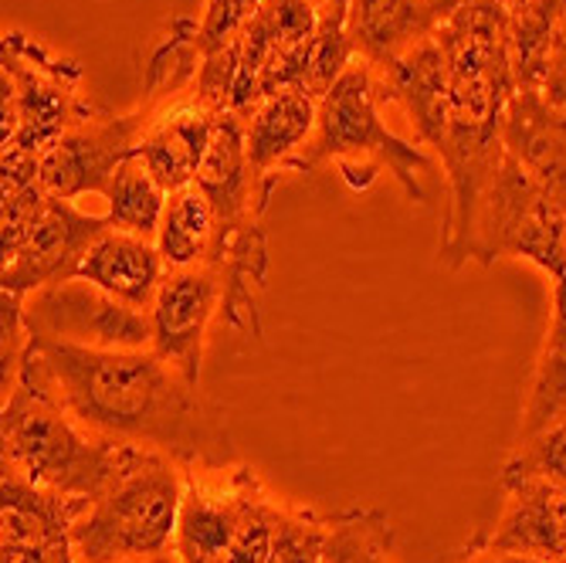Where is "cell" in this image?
<instances>
[{"label": "cell", "mask_w": 566, "mask_h": 563, "mask_svg": "<svg viewBox=\"0 0 566 563\" xmlns=\"http://www.w3.org/2000/svg\"><path fill=\"white\" fill-rule=\"evenodd\" d=\"M499 259H526L549 282L566 279V211L509 153L482 200L472 248L482 269Z\"/></svg>", "instance_id": "8992f818"}, {"label": "cell", "mask_w": 566, "mask_h": 563, "mask_svg": "<svg viewBox=\"0 0 566 563\" xmlns=\"http://www.w3.org/2000/svg\"><path fill=\"white\" fill-rule=\"evenodd\" d=\"M390 517L374 505H349L326 520V563H394Z\"/></svg>", "instance_id": "d4e9b609"}, {"label": "cell", "mask_w": 566, "mask_h": 563, "mask_svg": "<svg viewBox=\"0 0 566 563\" xmlns=\"http://www.w3.org/2000/svg\"><path fill=\"white\" fill-rule=\"evenodd\" d=\"M461 563H539V560L516 556V553H495V550H469V556Z\"/></svg>", "instance_id": "836d02e7"}, {"label": "cell", "mask_w": 566, "mask_h": 563, "mask_svg": "<svg viewBox=\"0 0 566 563\" xmlns=\"http://www.w3.org/2000/svg\"><path fill=\"white\" fill-rule=\"evenodd\" d=\"M24 326L31 336L88 350H149V313L85 279H65L24 295Z\"/></svg>", "instance_id": "52a82bcc"}, {"label": "cell", "mask_w": 566, "mask_h": 563, "mask_svg": "<svg viewBox=\"0 0 566 563\" xmlns=\"http://www.w3.org/2000/svg\"><path fill=\"white\" fill-rule=\"evenodd\" d=\"M262 4L265 0H200L197 41L203 55L228 48L248 28V21L262 11Z\"/></svg>", "instance_id": "4dcf8cb0"}, {"label": "cell", "mask_w": 566, "mask_h": 563, "mask_svg": "<svg viewBox=\"0 0 566 563\" xmlns=\"http://www.w3.org/2000/svg\"><path fill=\"white\" fill-rule=\"evenodd\" d=\"M102 200H106V211H102V215L109 218L113 231L157 241V231H160L170 194L164 190V184L153 177L143 167V160L133 153V157L116 170V177H113V184H109V190Z\"/></svg>", "instance_id": "cb8c5ba5"}, {"label": "cell", "mask_w": 566, "mask_h": 563, "mask_svg": "<svg viewBox=\"0 0 566 563\" xmlns=\"http://www.w3.org/2000/svg\"><path fill=\"white\" fill-rule=\"evenodd\" d=\"M495 4H502L509 14H516V11H523L526 4H533V0H495Z\"/></svg>", "instance_id": "8d00e7d4"}, {"label": "cell", "mask_w": 566, "mask_h": 563, "mask_svg": "<svg viewBox=\"0 0 566 563\" xmlns=\"http://www.w3.org/2000/svg\"><path fill=\"white\" fill-rule=\"evenodd\" d=\"M563 421H566V279L553 282V313L526 387L516 441L533 438Z\"/></svg>", "instance_id": "7402d4cb"}, {"label": "cell", "mask_w": 566, "mask_h": 563, "mask_svg": "<svg viewBox=\"0 0 566 563\" xmlns=\"http://www.w3.org/2000/svg\"><path fill=\"white\" fill-rule=\"evenodd\" d=\"M438 14L428 0H349L346 31L359 62L374 72L394 65L438 31Z\"/></svg>", "instance_id": "d6986e66"}, {"label": "cell", "mask_w": 566, "mask_h": 563, "mask_svg": "<svg viewBox=\"0 0 566 563\" xmlns=\"http://www.w3.org/2000/svg\"><path fill=\"white\" fill-rule=\"evenodd\" d=\"M193 187L211 200L218 225H238V221H251L265 215L269 204L262 197L259 177H254L251 160H248L241 116L224 113L218 119Z\"/></svg>", "instance_id": "e0dca14e"}, {"label": "cell", "mask_w": 566, "mask_h": 563, "mask_svg": "<svg viewBox=\"0 0 566 563\" xmlns=\"http://www.w3.org/2000/svg\"><path fill=\"white\" fill-rule=\"evenodd\" d=\"M0 496H4L0 546H72V530L88 505L85 499L41 489L14 472H0Z\"/></svg>", "instance_id": "44dd1931"}, {"label": "cell", "mask_w": 566, "mask_h": 563, "mask_svg": "<svg viewBox=\"0 0 566 563\" xmlns=\"http://www.w3.org/2000/svg\"><path fill=\"white\" fill-rule=\"evenodd\" d=\"M157 563H180V560H177V553H174V556H164V560H157Z\"/></svg>", "instance_id": "74e56055"}, {"label": "cell", "mask_w": 566, "mask_h": 563, "mask_svg": "<svg viewBox=\"0 0 566 563\" xmlns=\"http://www.w3.org/2000/svg\"><path fill=\"white\" fill-rule=\"evenodd\" d=\"M326 520L316 505L289 502L269 563H326Z\"/></svg>", "instance_id": "f546056e"}, {"label": "cell", "mask_w": 566, "mask_h": 563, "mask_svg": "<svg viewBox=\"0 0 566 563\" xmlns=\"http://www.w3.org/2000/svg\"><path fill=\"white\" fill-rule=\"evenodd\" d=\"M428 4L434 8L438 21H444V18H451L461 4H469V0H428Z\"/></svg>", "instance_id": "e575fe53"}, {"label": "cell", "mask_w": 566, "mask_h": 563, "mask_svg": "<svg viewBox=\"0 0 566 563\" xmlns=\"http://www.w3.org/2000/svg\"><path fill=\"white\" fill-rule=\"evenodd\" d=\"M106 231H109L106 215H88L78 200L48 194L24 244L18 248L11 262H4L0 292H11V295L24 299L38 289L75 279L85 251L92 248V241L98 234H106Z\"/></svg>", "instance_id": "9c48e42d"}, {"label": "cell", "mask_w": 566, "mask_h": 563, "mask_svg": "<svg viewBox=\"0 0 566 563\" xmlns=\"http://www.w3.org/2000/svg\"><path fill=\"white\" fill-rule=\"evenodd\" d=\"M218 119H221L218 113L203 110L200 102L187 92L184 98H177V102H170V106L153 113L149 129L143 133V139L136 146V157L143 160V167L153 177L164 184L167 194L193 187Z\"/></svg>", "instance_id": "5bb4252c"}, {"label": "cell", "mask_w": 566, "mask_h": 563, "mask_svg": "<svg viewBox=\"0 0 566 563\" xmlns=\"http://www.w3.org/2000/svg\"><path fill=\"white\" fill-rule=\"evenodd\" d=\"M512 14L495 0H469L434 31L448 65V82L454 85H495L520 92L509 59Z\"/></svg>", "instance_id": "8fae6325"}, {"label": "cell", "mask_w": 566, "mask_h": 563, "mask_svg": "<svg viewBox=\"0 0 566 563\" xmlns=\"http://www.w3.org/2000/svg\"><path fill=\"white\" fill-rule=\"evenodd\" d=\"M559 563H566V560H559Z\"/></svg>", "instance_id": "f35d334b"}, {"label": "cell", "mask_w": 566, "mask_h": 563, "mask_svg": "<svg viewBox=\"0 0 566 563\" xmlns=\"http://www.w3.org/2000/svg\"><path fill=\"white\" fill-rule=\"evenodd\" d=\"M221 320V279L211 265L167 269L149 305V350L190 384L203 377L208 330Z\"/></svg>", "instance_id": "30bf717a"}, {"label": "cell", "mask_w": 566, "mask_h": 563, "mask_svg": "<svg viewBox=\"0 0 566 563\" xmlns=\"http://www.w3.org/2000/svg\"><path fill=\"white\" fill-rule=\"evenodd\" d=\"M72 418L98 438L139 445L184 469L234 466L224 407L153 350H88L31 336Z\"/></svg>", "instance_id": "6da1fadb"}, {"label": "cell", "mask_w": 566, "mask_h": 563, "mask_svg": "<svg viewBox=\"0 0 566 563\" xmlns=\"http://www.w3.org/2000/svg\"><path fill=\"white\" fill-rule=\"evenodd\" d=\"M164 275H167V262L157 241L109 228L106 234H98L92 241L75 279H85L95 289L109 292L113 299L133 305V310L149 313Z\"/></svg>", "instance_id": "ffe728a7"}, {"label": "cell", "mask_w": 566, "mask_h": 563, "mask_svg": "<svg viewBox=\"0 0 566 563\" xmlns=\"http://www.w3.org/2000/svg\"><path fill=\"white\" fill-rule=\"evenodd\" d=\"M469 550L516 553L539 563L566 560V492L512 489L505 509L489 533L472 540Z\"/></svg>", "instance_id": "ac0fdd59"}, {"label": "cell", "mask_w": 566, "mask_h": 563, "mask_svg": "<svg viewBox=\"0 0 566 563\" xmlns=\"http://www.w3.org/2000/svg\"><path fill=\"white\" fill-rule=\"evenodd\" d=\"M218 238V215L211 200L197 187H184L170 194L167 211L157 231V248L164 254L167 269H193L208 265Z\"/></svg>", "instance_id": "603a6c76"}, {"label": "cell", "mask_w": 566, "mask_h": 563, "mask_svg": "<svg viewBox=\"0 0 566 563\" xmlns=\"http://www.w3.org/2000/svg\"><path fill=\"white\" fill-rule=\"evenodd\" d=\"M0 560L4 563H75V553H72V546H55V550L0 546Z\"/></svg>", "instance_id": "d6a6232c"}, {"label": "cell", "mask_w": 566, "mask_h": 563, "mask_svg": "<svg viewBox=\"0 0 566 563\" xmlns=\"http://www.w3.org/2000/svg\"><path fill=\"white\" fill-rule=\"evenodd\" d=\"M184 466L126 445L123 466L72 530L75 563H157L174 556Z\"/></svg>", "instance_id": "3957f363"}, {"label": "cell", "mask_w": 566, "mask_h": 563, "mask_svg": "<svg viewBox=\"0 0 566 563\" xmlns=\"http://www.w3.org/2000/svg\"><path fill=\"white\" fill-rule=\"evenodd\" d=\"M505 153L566 211V110L543 92H516L502 119Z\"/></svg>", "instance_id": "9a60e30c"}, {"label": "cell", "mask_w": 566, "mask_h": 563, "mask_svg": "<svg viewBox=\"0 0 566 563\" xmlns=\"http://www.w3.org/2000/svg\"><path fill=\"white\" fill-rule=\"evenodd\" d=\"M149 106L133 113H92L72 126L59 143H51L38 164V184L51 197L82 200L106 197L116 170L133 157L143 133L149 129Z\"/></svg>", "instance_id": "ba28073f"}, {"label": "cell", "mask_w": 566, "mask_h": 563, "mask_svg": "<svg viewBox=\"0 0 566 563\" xmlns=\"http://www.w3.org/2000/svg\"><path fill=\"white\" fill-rule=\"evenodd\" d=\"M559 0H533L512 14L509 28V59L520 92H543L549 72V44Z\"/></svg>", "instance_id": "4316f807"}, {"label": "cell", "mask_w": 566, "mask_h": 563, "mask_svg": "<svg viewBox=\"0 0 566 563\" xmlns=\"http://www.w3.org/2000/svg\"><path fill=\"white\" fill-rule=\"evenodd\" d=\"M285 509H289V502L279 499L265 486L262 476H254L251 479V492H248V513L241 520V530H238L224 563H269Z\"/></svg>", "instance_id": "f1b7e54d"}, {"label": "cell", "mask_w": 566, "mask_h": 563, "mask_svg": "<svg viewBox=\"0 0 566 563\" xmlns=\"http://www.w3.org/2000/svg\"><path fill=\"white\" fill-rule=\"evenodd\" d=\"M499 486L502 492L512 489L566 492V421L512 445L499 472Z\"/></svg>", "instance_id": "484cf974"}, {"label": "cell", "mask_w": 566, "mask_h": 563, "mask_svg": "<svg viewBox=\"0 0 566 563\" xmlns=\"http://www.w3.org/2000/svg\"><path fill=\"white\" fill-rule=\"evenodd\" d=\"M353 62H356V51H353L349 31H346V11L319 14V31L305 55L298 88L308 92L316 102H323L333 92V85L349 72Z\"/></svg>", "instance_id": "83f0119b"}, {"label": "cell", "mask_w": 566, "mask_h": 563, "mask_svg": "<svg viewBox=\"0 0 566 563\" xmlns=\"http://www.w3.org/2000/svg\"><path fill=\"white\" fill-rule=\"evenodd\" d=\"M0 82H4V153L41 160L51 143L98 113L82 95L78 62L55 55L44 41L24 31H4Z\"/></svg>", "instance_id": "5b68a950"}, {"label": "cell", "mask_w": 566, "mask_h": 563, "mask_svg": "<svg viewBox=\"0 0 566 563\" xmlns=\"http://www.w3.org/2000/svg\"><path fill=\"white\" fill-rule=\"evenodd\" d=\"M126 445L82 428L65 407L55 374L28 340L0 407V466L41 489L92 502L123 466Z\"/></svg>", "instance_id": "7a4b0ae2"}, {"label": "cell", "mask_w": 566, "mask_h": 563, "mask_svg": "<svg viewBox=\"0 0 566 563\" xmlns=\"http://www.w3.org/2000/svg\"><path fill=\"white\" fill-rule=\"evenodd\" d=\"M374 79H377L380 102H397V106L407 113L410 126H415L418 143L438 149L448 133V123H451L448 65L441 55V44L434 38H428L424 44L407 51V55L397 59L394 65L374 72Z\"/></svg>", "instance_id": "2e32d148"}, {"label": "cell", "mask_w": 566, "mask_h": 563, "mask_svg": "<svg viewBox=\"0 0 566 563\" xmlns=\"http://www.w3.org/2000/svg\"><path fill=\"white\" fill-rule=\"evenodd\" d=\"M380 106L374 69L356 59L319 102L316 133L295 160V174H313L333 164L349 190H370L380 170H387L410 200L428 204L421 177L434 174L438 157H428L421 146L387 129Z\"/></svg>", "instance_id": "277c9868"}, {"label": "cell", "mask_w": 566, "mask_h": 563, "mask_svg": "<svg viewBox=\"0 0 566 563\" xmlns=\"http://www.w3.org/2000/svg\"><path fill=\"white\" fill-rule=\"evenodd\" d=\"M319 123V102L302 88H282L262 98L254 113L244 119L248 160L259 177L265 204L272 200L279 180L295 174V160L308 146Z\"/></svg>", "instance_id": "7c38bea8"}, {"label": "cell", "mask_w": 566, "mask_h": 563, "mask_svg": "<svg viewBox=\"0 0 566 563\" xmlns=\"http://www.w3.org/2000/svg\"><path fill=\"white\" fill-rule=\"evenodd\" d=\"M221 279V320L228 330L262 340L259 299L269 282V238L262 218L218 225L214 251L208 262Z\"/></svg>", "instance_id": "4fadbf2b"}, {"label": "cell", "mask_w": 566, "mask_h": 563, "mask_svg": "<svg viewBox=\"0 0 566 563\" xmlns=\"http://www.w3.org/2000/svg\"><path fill=\"white\" fill-rule=\"evenodd\" d=\"M543 98L549 106L566 110V0H559L553 21V44H549V72L543 85Z\"/></svg>", "instance_id": "1f68e13d"}, {"label": "cell", "mask_w": 566, "mask_h": 563, "mask_svg": "<svg viewBox=\"0 0 566 563\" xmlns=\"http://www.w3.org/2000/svg\"><path fill=\"white\" fill-rule=\"evenodd\" d=\"M313 8L319 14H336V11H346L349 8V0H313Z\"/></svg>", "instance_id": "d590c367"}]
</instances>
